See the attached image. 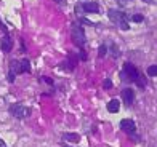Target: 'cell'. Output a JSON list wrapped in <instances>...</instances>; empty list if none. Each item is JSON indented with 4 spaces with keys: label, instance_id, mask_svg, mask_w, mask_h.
Here are the masks:
<instances>
[{
    "label": "cell",
    "instance_id": "6da1fadb",
    "mask_svg": "<svg viewBox=\"0 0 157 147\" xmlns=\"http://www.w3.org/2000/svg\"><path fill=\"white\" fill-rule=\"evenodd\" d=\"M108 15H109V19H111L116 26H119L122 31H128V27H130V26H128L127 21L130 19V16H128L127 13L120 11V10H109Z\"/></svg>",
    "mask_w": 157,
    "mask_h": 147
},
{
    "label": "cell",
    "instance_id": "7a4b0ae2",
    "mask_svg": "<svg viewBox=\"0 0 157 147\" xmlns=\"http://www.w3.org/2000/svg\"><path fill=\"white\" fill-rule=\"evenodd\" d=\"M71 37H72L74 45L80 46V48L87 43V37H85L83 27L80 26V23H74L72 24V29H71Z\"/></svg>",
    "mask_w": 157,
    "mask_h": 147
},
{
    "label": "cell",
    "instance_id": "3957f363",
    "mask_svg": "<svg viewBox=\"0 0 157 147\" xmlns=\"http://www.w3.org/2000/svg\"><path fill=\"white\" fill-rule=\"evenodd\" d=\"M83 13H99V5L95 3V2L77 3V5H75V15H77L78 18H82Z\"/></svg>",
    "mask_w": 157,
    "mask_h": 147
},
{
    "label": "cell",
    "instance_id": "277c9868",
    "mask_svg": "<svg viewBox=\"0 0 157 147\" xmlns=\"http://www.w3.org/2000/svg\"><path fill=\"white\" fill-rule=\"evenodd\" d=\"M138 75H140L138 69L135 67L132 62H125V64H124V71H122V79L135 83V80L138 79Z\"/></svg>",
    "mask_w": 157,
    "mask_h": 147
},
{
    "label": "cell",
    "instance_id": "5b68a950",
    "mask_svg": "<svg viewBox=\"0 0 157 147\" xmlns=\"http://www.w3.org/2000/svg\"><path fill=\"white\" fill-rule=\"evenodd\" d=\"M8 110L15 118H26V117L31 115V109L23 106V104H11Z\"/></svg>",
    "mask_w": 157,
    "mask_h": 147
},
{
    "label": "cell",
    "instance_id": "8992f818",
    "mask_svg": "<svg viewBox=\"0 0 157 147\" xmlns=\"http://www.w3.org/2000/svg\"><path fill=\"white\" fill-rule=\"evenodd\" d=\"M120 128H122V131L128 133V134H133L135 130H136V125H135V122L130 120V118H124V120L120 122Z\"/></svg>",
    "mask_w": 157,
    "mask_h": 147
},
{
    "label": "cell",
    "instance_id": "52a82bcc",
    "mask_svg": "<svg viewBox=\"0 0 157 147\" xmlns=\"http://www.w3.org/2000/svg\"><path fill=\"white\" fill-rule=\"evenodd\" d=\"M21 74V67H19V61L13 59L10 62V71H8V80L10 82H15V75Z\"/></svg>",
    "mask_w": 157,
    "mask_h": 147
},
{
    "label": "cell",
    "instance_id": "ba28073f",
    "mask_svg": "<svg viewBox=\"0 0 157 147\" xmlns=\"http://www.w3.org/2000/svg\"><path fill=\"white\" fill-rule=\"evenodd\" d=\"M11 48H13V40L8 35V32H6L3 35V39H2V43H0V50H2L3 53H10Z\"/></svg>",
    "mask_w": 157,
    "mask_h": 147
},
{
    "label": "cell",
    "instance_id": "9c48e42d",
    "mask_svg": "<svg viewBox=\"0 0 157 147\" xmlns=\"http://www.w3.org/2000/svg\"><path fill=\"white\" fill-rule=\"evenodd\" d=\"M122 97H124V102L127 104V106H132L133 101H135V93L132 88H125L122 91Z\"/></svg>",
    "mask_w": 157,
    "mask_h": 147
},
{
    "label": "cell",
    "instance_id": "30bf717a",
    "mask_svg": "<svg viewBox=\"0 0 157 147\" xmlns=\"http://www.w3.org/2000/svg\"><path fill=\"white\" fill-rule=\"evenodd\" d=\"M119 109H120L119 99H111V101L108 102V110L111 112V114H116V112H119Z\"/></svg>",
    "mask_w": 157,
    "mask_h": 147
},
{
    "label": "cell",
    "instance_id": "8fae6325",
    "mask_svg": "<svg viewBox=\"0 0 157 147\" xmlns=\"http://www.w3.org/2000/svg\"><path fill=\"white\" fill-rule=\"evenodd\" d=\"M19 67H21V74H29L31 72L29 59H19Z\"/></svg>",
    "mask_w": 157,
    "mask_h": 147
},
{
    "label": "cell",
    "instance_id": "7c38bea8",
    "mask_svg": "<svg viewBox=\"0 0 157 147\" xmlns=\"http://www.w3.org/2000/svg\"><path fill=\"white\" fill-rule=\"evenodd\" d=\"M63 139L64 141H71V142H78L80 141V136H78L77 133H64Z\"/></svg>",
    "mask_w": 157,
    "mask_h": 147
},
{
    "label": "cell",
    "instance_id": "4fadbf2b",
    "mask_svg": "<svg viewBox=\"0 0 157 147\" xmlns=\"http://www.w3.org/2000/svg\"><path fill=\"white\" fill-rule=\"evenodd\" d=\"M135 83H136V85L140 86V88H144L146 85H147V82H146V77L143 75L141 72H140V75H138V79L135 80Z\"/></svg>",
    "mask_w": 157,
    "mask_h": 147
},
{
    "label": "cell",
    "instance_id": "5bb4252c",
    "mask_svg": "<svg viewBox=\"0 0 157 147\" xmlns=\"http://www.w3.org/2000/svg\"><path fill=\"white\" fill-rule=\"evenodd\" d=\"M147 75L149 77H157V66H149L147 67Z\"/></svg>",
    "mask_w": 157,
    "mask_h": 147
},
{
    "label": "cell",
    "instance_id": "9a60e30c",
    "mask_svg": "<svg viewBox=\"0 0 157 147\" xmlns=\"http://www.w3.org/2000/svg\"><path fill=\"white\" fill-rule=\"evenodd\" d=\"M106 53H108V46H106L104 43H103V45H99V50H98V56H99V58H103V56H104Z\"/></svg>",
    "mask_w": 157,
    "mask_h": 147
},
{
    "label": "cell",
    "instance_id": "2e32d148",
    "mask_svg": "<svg viewBox=\"0 0 157 147\" xmlns=\"http://www.w3.org/2000/svg\"><path fill=\"white\" fill-rule=\"evenodd\" d=\"M130 19L133 21V23H143V21H144V16L143 15H133V16H130Z\"/></svg>",
    "mask_w": 157,
    "mask_h": 147
},
{
    "label": "cell",
    "instance_id": "e0dca14e",
    "mask_svg": "<svg viewBox=\"0 0 157 147\" xmlns=\"http://www.w3.org/2000/svg\"><path fill=\"white\" fill-rule=\"evenodd\" d=\"M109 48H111V51H112V56L116 58V56L119 54V46H117V45H111Z\"/></svg>",
    "mask_w": 157,
    "mask_h": 147
},
{
    "label": "cell",
    "instance_id": "ac0fdd59",
    "mask_svg": "<svg viewBox=\"0 0 157 147\" xmlns=\"http://www.w3.org/2000/svg\"><path fill=\"white\" fill-rule=\"evenodd\" d=\"M103 88H104V90H111V88H112V82H111V80H104V82H103Z\"/></svg>",
    "mask_w": 157,
    "mask_h": 147
},
{
    "label": "cell",
    "instance_id": "d6986e66",
    "mask_svg": "<svg viewBox=\"0 0 157 147\" xmlns=\"http://www.w3.org/2000/svg\"><path fill=\"white\" fill-rule=\"evenodd\" d=\"M116 2H117V3L120 5V6H127L128 3L132 2V0H116Z\"/></svg>",
    "mask_w": 157,
    "mask_h": 147
},
{
    "label": "cell",
    "instance_id": "ffe728a7",
    "mask_svg": "<svg viewBox=\"0 0 157 147\" xmlns=\"http://www.w3.org/2000/svg\"><path fill=\"white\" fill-rule=\"evenodd\" d=\"M0 31H3L5 34H6V32H8V29H6V26H5V24L2 23V19H0Z\"/></svg>",
    "mask_w": 157,
    "mask_h": 147
},
{
    "label": "cell",
    "instance_id": "44dd1931",
    "mask_svg": "<svg viewBox=\"0 0 157 147\" xmlns=\"http://www.w3.org/2000/svg\"><path fill=\"white\" fill-rule=\"evenodd\" d=\"M143 2H146V3H155V0H143Z\"/></svg>",
    "mask_w": 157,
    "mask_h": 147
},
{
    "label": "cell",
    "instance_id": "7402d4cb",
    "mask_svg": "<svg viewBox=\"0 0 157 147\" xmlns=\"http://www.w3.org/2000/svg\"><path fill=\"white\" fill-rule=\"evenodd\" d=\"M55 2H58V3H61V5H64V3H66V0H55Z\"/></svg>",
    "mask_w": 157,
    "mask_h": 147
},
{
    "label": "cell",
    "instance_id": "603a6c76",
    "mask_svg": "<svg viewBox=\"0 0 157 147\" xmlns=\"http://www.w3.org/2000/svg\"><path fill=\"white\" fill-rule=\"evenodd\" d=\"M0 147H6V144H5V142L2 141V139H0Z\"/></svg>",
    "mask_w": 157,
    "mask_h": 147
}]
</instances>
